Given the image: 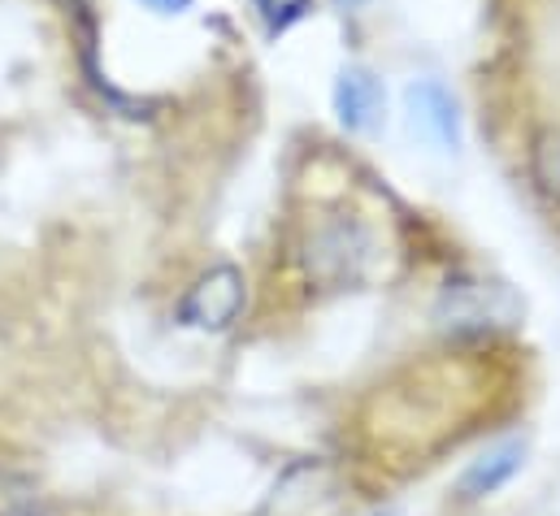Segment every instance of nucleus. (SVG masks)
Returning a JSON list of instances; mask_svg holds the SVG:
<instances>
[{
  "label": "nucleus",
  "instance_id": "4",
  "mask_svg": "<svg viewBox=\"0 0 560 516\" xmlns=\"http://www.w3.org/2000/svg\"><path fill=\"white\" fill-rule=\"evenodd\" d=\"M335 114L357 134L378 127L383 122V83H378V74L365 70V66H348L335 83Z\"/></svg>",
  "mask_w": 560,
  "mask_h": 516
},
{
  "label": "nucleus",
  "instance_id": "9",
  "mask_svg": "<svg viewBox=\"0 0 560 516\" xmlns=\"http://www.w3.org/2000/svg\"><path fill=\"white\" fill-rule=\"evenodd\" d=\"M140 4H148L152 13H187L191 9V0H140Z\"/></svg>",
  "mask_w": 560,
  "mask_h": 516
},
{
  "label": "nucleus",
  "instance_id": "2",
  "mask_svg": "<svg viewBox=\"0 0 560 516\" xmlns=\"http://www.w3.org/2000/svg\"><path fill=\"white\" fill-rule=\"evenodd\" d=\"M244 308V278L231 265L209 269L178 304V321L191 330H226Z\"/></svg>",
  "mask_w": 560,
  "mask_h": 516
},
{
  "label": "nucleus",
  "instance_id": "8",
  "mask_svg": "<svg viewBox=\"0 0 560 516\" xmlns=\"http://www.w3.org/2000/svg\"><path fill=\"white\" fill-rule=\"evenodd\" d=\"M253 4H257V13H261L270 35H282L287 26H295L313 9V0H253Z\"/></svg>",
  "mask_w": 560,
  "mask_h": 516
},
{
  "label": "nucleus",
  "instance_id": "5",
  "mask_svg": "<svg viewBox=\"0 0 560 516\" xmlns=\"http://www.w3.org/2000/svg\"><path fill=\"white\" fill-rule=\"evenodd\" d=\"M405 101H409V114H413V130L425 134L430 143L456 152V143H460V118H456V101L447 96V87L421 79V83H413L405 92Z\"/></svg>",
  "mask_w": 560,
  "mask_h": 516
},
{
  "label": "nucleus",
  "instance_id": "1",
  "mask_svg": "<svg viewBox=\"0 0 560 516\" xmlns=\"http://www.w3.org/2000/svg\"><path fill=\"white\" fill-rule=\"evenodd\" d=\"M439 326L452 335H482L513 317V295L482 278H452L439 295Z\"/></svg>",
  "mask_w": 560,
  "mask_h": 516
},
{
  "label": "nucleus",
  "instance_id": "7",
  "mask_svg": "<svg viewBox=\"0 0 560 516\" xmlns=\"http://www.w3.org/2000/svg\"><path fill=\"white\" fill-rule=\"evenodd\" d=\"M535 174H539L544 191L552 200H560V130H548L539 139V148H535Z\"/></svg>",
  "mask_w": 560,
  "mask_h": 516
},
{
  "label": "nucleus",
  "instance_id": "10",
  "mask_svg": "<svg viewBox=\"0 0 560 516\" xmlns=\"http://www.w3.org/2000/svg\"><path fill=\"white\" fill-rule=\"evenodd\" d=\"M13 516H39V513H13Z\"/></svg>",
  "mask_w": 560,
  "mask_h": 516
},
{
  "label": "nucleus",
  "instance_id": "3",
  "mask_svg": "<svg viewBox=\"0 0 560 516\" xmlns=\"http://www.w3.org/2000/svg\"><path fill=\"white\" fill-rule=\"evenodd\" d=\"M370 257V239L357 222H335L326 231L313 235L308 244V273L326 286H343V282H357L361 269Z\"/></svg>",
  "mask_w": 560,
  "mask_h": 516
},
{
  "label": "nucleus",
  "instance_id": "6",
  "mask_svg": "<svg viewBox=\"0 0 560 516\" xmlns=\"http://www.w3.org/2000/svg\"><path fill=\"white\" fill-rule=\"evenodd\" d=\"M522 456H526V447L513 438V443H500V447H491L487 456H478L469 469H465V478H460V495L465 500H482V495H495L517 469H522Z\"/></svg>",
  "mask_w": 560,
  "mask_h": 516
}]
</instances>
